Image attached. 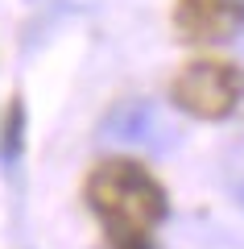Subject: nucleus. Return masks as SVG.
Listing matches in <instances>:
<instances>
[{
	"mask_svg": "<svg viewBox=\"0 0 244 249\" xmlns=\"http://www.w3.org/2000/svg\"><path fill=\"white\" fill-rule=\"evenodd\" d=\"M83 204L99 220L108 249H157L153 232L170 216V191L145 162L104 158L83 178Z\"/></svg>",
	"mask_w": 244,
	"mask_h": 249,
	"instance_id": "1",
	"label": "nucleus"
},
{
	"mask_svg": "<svg viewBox=\"0 0 244 249\" xmlns=\"http://www.w3.org/2000/svg\"><path fill=\"white\" fill-rule=\"evenodd\" d=\"M170 104L195 121H228L244 104V67L215 54H195L170 79Z\"/></svg>",
	"mask_w": 244,
	"mask_h": 249,
	"instance_id": "2",
	"label": "nucleus"
},
{
	"mask_svg": "<svg viewBox=\"0 0 244 249\" xmlns=\"http://www.w3.org/2000/svg\"><path fill=\"white\" fill-rule=\"evenodd\" d=\"M178 42L191 46H215L244 29V0H174L170 9Z\"/></svg>",
	"mask_w": 244,
	"mask_h": 249,
	"instance_id": "3",
	"label": "nucleus"
},
{
	"mask_svg": "<svg viewBox=\"0 0 244 249\" xmlns=\"http://www.w3.org/2000/svg\"><path fill=\"white\" fill-rule=\"evenodd\" d=\"M25 129H29V116H25V100L13 96L4 116H0V162L4 166H17L21 154H25Z\"/></svg>",
	"mask_w": 244,
	"mask_h": 249,
	"instance_id": "4",
	"label": "nucleus"
}]
</instances>
